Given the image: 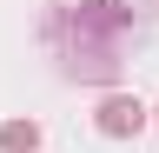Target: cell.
I'll return each instance as SVG.
<instances>
[{
    "instance_id": "2",
    "label": "cell",
    "mask_w": 159,
    "mask_h": 153,
    "mask_svg": "<svg viewBox=\"0 0 159 153\" xmlns=\"http://www.w3.org/2000/svg\"><path fill=\"white\" fill-rule=\"evenodd\" d=\"M0 146H7V153H33V146H40V127H33V120H13V127H0Z\"/></svg>"
},
{
    "instance_id": "1",
    "label": "cell",
    "mask_w": 159,
    "mask_h": 153,
    "mask_svg": "<svg viewBox=\"0 0 159 153\" xmlns=\"http://www.w3.org/2000/svg\"><path fill=\"white\" fill-rule=\"evenodd\" d=\"M139 127H146V107L126 100V93H113V100L99 107V133H113V140H126V133H139Z\"/></svg>"
}]
</instances>
